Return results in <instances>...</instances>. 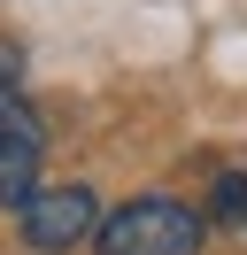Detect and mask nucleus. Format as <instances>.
<instances>
[{
  "label": "nucleus",
  "mask_w": 247,
  "mask_h": 255,
  "mask_svg": "<svg viewBox=\"0 0 247 255\" xmlns=\"http://www.w3.org/2000/svg\"><path fill=\"white\" fill-rule=\"evenodd\" d=\"M209 217L216 224H247V170H224L209 186Z\"/></svg>",
  "instance_id": "obj_4"
},
{
  "label": "nucleus",
  "mask_w": 247,
  "mask_h": 255,
  "mask_svg": "<svg viewBox=\"0 0 247 255\" xmlns=\"http://www.w3.org/2000/svg\"><path fill=\"white\" fill-rule=\"evenodd\" d=\"M15 224H23V248L70 255V248H85V240L101 232V201H93V186H39L15 209Z\"/></svg>",
  "instance_id": "obj_2"
},
{
  "label": "nucleus",
  "mask_w": 247,
  "mask_h": 255,
  "mask_svg": "<svg viewBox=\"0 0 247 255\" xmlns=\"http://www.w3.org/2000/svg\"><path fill=\"white\" fill-rule=\"evenodd\" d=\"M0 85H23V47H0Z\"/></svg>",
  "instance_id": "obj_5"
},
{
  "label": "nucleus",
  "mask_w": 247,
  "mask_h": 255,
  "mask_svg": "<svg viewBox=\"0 0 247 255\" xmlns=\"http://www.w3.org/2000/svg\"><path fill=\"white\" fill-rule=\"evenodd\" d=\"M39 155H46V131L23 85H0V209H23L39 193Z\"/></svg>",
  "instance_id": "obj_3"
},
{
  "label": "nucleus",
  "mask_w": 247,
  "mask_h": 255,
  "mask_svg": "<svg viewBox=\"0 0 247 255\" xmlns=\"http://www.w3.org/2000/svg\"><path fill=\"white\" fill-rule=\"evenodd\" d=\"M101 255H193L201 248V217L170 193H139V201L108 209L101 232H93Z\"/></svg>",
  "instance_id": "obj_1"
}]
</instances>
